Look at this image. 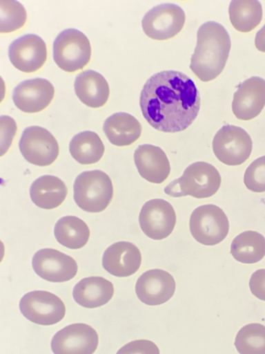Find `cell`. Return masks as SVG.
Listing matches in <instances>:
<instances>
[{"label": "cell", "mask_w": 265, "mask_h": 354, "mask_svg": "<svg viewBox=\"0 0 265 354\" xmlns=\"http://www.w3.org/2000/svg\"><path fill=\"white\" fill-rule=\"evenodd\" d=\"M74 88L80 101L91 108L103 106L109 97L108 83L101 74L93 70H86L77 75Z\"/></svg>", "instance_id": "obj_20"}, {"label": "cell", "mask_w": 265, "mask_h": 354, "mask_svg": "<svg viewBox=\"0 0 265 354\" xmlns=\"http://www.w3.org/2000/svg\"><path fill=\"white\" fill-rule=\"evenodd\" d=\"M105 147L97 133L84 131L75 135L69 143L72 157L81 165H91L102 158Z\"/></svg>", "instance_id": "obj_25"}, {"label": "cell", "mask_w": 265, "mask_h": 354, "mask_svg": "<svg viewBox=\"0 0 265 354\" xmlns=\"http://www.w3.org/2000/svg\"><path fill=\"white\" fill-rule=\"evenodd\" d=\"M73 198L85 212L104 211L113 196L112 183L109 176L101 170L85 171L79 174L73 185Z\"/></svg>", "instance_id": "obj_4"}, {"label": "cell", "mask_w": 265, "mask_h": 354, "mask_svg": "<svg viewBox=\"0 0 265 354\" xmlns=\"http://www.w3.org/2000/svg\"><path fill=\"white\" fill-rule=\"evenodd\" d=\"M175 281L168 272L152 269L144 272L137 280L135 292L138 299L149 306L168 301L174 295Z\"/></svg>", "instance_id": "obj_16"}, {"label": "cell", "mask_w": 265, "mask_h": 354, "mask_svg": "<svg viewBox=\"0 0 265 354\" xmlns=\"http://www.w3.org/2000/svg\"><path fill=\"white\" fill-rule=\"evenodd\" d=\"M52 55L55 62L61 70L69 73L77 71L90 62V41L77 29H65L54 40Z\"/></svg>", "instance_id": "obj_5"}, {"label": "cell", "mask_w": 265, "mask_h": 354, "mask_svg": "<svg viewBox=\"0 0 265 354\" xmlns=\"http://www.w3.org/2000/svg\"><path fill=\"white\" fill-rule=\"evenodd\" d=\"M55 95L52 84L46 79L36 77L26 80L14 87L12 100L25 113H37L45 109Z\"/></svg>", "instance_id": "obj_15"}, {"label": "cell", "mask_w": 265, "mask_h": 354, "mask_svg": "<svg viewBox=\"0 0 265 354\" xmlns=\"http://www.w3.org/2000/svg\"><path fill=\"white\" fill-rule=\"evenodd\" d=\"M19 309L29 321L43 326L55 324L66 315L63 301L46 290H34L25 294L20 299Z\"/></svg>", "instance_id": "obj_8"}, {"label": "cell", "mask_w": 265, "mask_h": 354, "mask_svg": "<svg viewBox=\"0 0 265 354\" xmlns=\"http://www.w3.org/2000/svg\"><path fill=\"white\" fill-rule=\"evenodd\" d=\"M255 45L258 50L265 53V24L256 33Z\"/></svg>", "instance_id": "obj_34"}, {"label": "cell", "mask_w": 265, "mask_h": 354, "mask_svg": "<svg viewBox=\"0 0 265 354\" xmlns=\"http://www.w3.org/2000/svg\"><path fill=\"white\" fill-rule=\"evenodd\" d=\"M144 118L154 129L176 133L187 129L200 109L199 93L194 82L176 71H163L150 76L140 93Z\"/></svg>", "instance_id": "obj_1"}, {"label": "cell", "mask_w": 265, "mask_h": 354, "mask_svg": "<svg viewBox=\"0 0 265 354\" xmlns=\"http://www.w3.org/2000/svg\"><path fill=\"white\" fill-rule=\"evenodd\" d=\"M134 161L139 175L150 183H164L170 172V165L165 152L159 147L144 144L134 153Z\"/></svg>", "instance_id": "obj_19"}, {"label": "cell", "mask_w": 265, "mask_h": 354, "mask_svg": "<svg viewBox=\"0 0 265 354\" xmlns=\"http://www.w3.org/2000/svg\"><path fill=\"white\" fill-rule=\"evenodd\" d=\"M252 148L253 142L248 133L235 125L222 126L213 140V150L216 158L230 166L244 163L249 158Z\"/></svg>", "instance_id": "obj_7"}, {"label": "cell", "mask_w": 265, "mask_h": 354, "mask_svg": "<svg viewBox=\"0 0 265 354\" xmlns=\"http://www.w3.org/2000/svg\"><path fill=\"white\" fill-rule=\"evenodd\" d=\"M54 234L59 243L69 249L83 248L88 241L90 230L87 224L75 216H66L55 223Z\"/></svg>", "instance_id": "obj_24"}, {"label": "cell", "mask_w": 265, "mask_h": 354, "mask_svg": "<svg viewBox=\"0 0 265 354\" xmlns=\"http://www.w3.org/2000/svg\"><path fill=\"white\" fill-rule=\"evenodd\" d=\"M176 218L175 211L170 203L161 198H155L146 202L142 206L139 223L148 237L161 240L172 233Z\"/></svg>", "instance_id": "obj_12"}, {"label": "cell", "mask_w": 265, "mask_h": 354, "mask_svg": "<svg viewBox=\"0 0 265 354\" xmlns=\"http://www.w3.org/2000/svg\"><path fill=\"white\" fill-rule=\"evenodd\" d=\"M141 254L132 243L119 241L110 245L102 256V266L110 274L126 277L140 268Z\"/></svg>", "instance_id": "obj_18"}, {"label": "cell", "mask_w": 265, "mask_h": 354, "mask_svg": "<svg viewBox=\"0 0 265 354\" xmlns=\"http://www.w3.org/2000/svg\"><path fill=\"white\" fill-rule=\"evenodd\" d=\"M114 295L111 281L102 277H88L81 279L73 288L72 297L77 304L87 308L106 304Z\"/></svg>", "instance_id": "obj_21"}, {"label": "cell", "mask_w": 265, "mask_h": 354, "mask_svg": "<svg viewBox=\"0 0 265 354\" xmlns=\"http://www.w3.org/2000/svg\"><path fill=\"white\" fill-rule=\"evenodd\" d=\"M189 227L197 242L205 245H215L226 237L229 222L219 207L207 204L193 210L190 217Z\"/></svg>", "instance_id": "obj_6"}, {"label": "cell", "mask_w": 265, "mask_h": 354, "mask_svg": "<svg viewBox=\"0 0 265 354\" xmlns=\"http://www.w3.org/2000/svg\"><path fill=\"white\" fill-rule=\"evenodd\" d=\"M186 15L177 4L165 3L157 5L143 17L141 26L144 33L155 40H166L177 35L183 28Z\"/></svg>", "instance_id": "obj_10"}, {"label": "cell", "mask_w": 265, "mask_h": 354, "mask_svg": "<svg viewBox=\"0 0 265 354\" xmlns=\"http://www.w3.org/2000/svg\"><path fill=\"white\" fill-rule=\"evenodd\" d=\"M32 266L35 273L50 282H65L74 278L78 266L70 256L52 248H43L35 253Z\"/></svg>", "instance_id": "obj_13"}, {"label": "cell", "mask_w": 265, "mask_h": 354, "mask_svg": "<svg viewBox=\"0 0 265 354\" xmlns=\"http://www.w3.org/2000/svg\"><path fill=\"white\" fill-rule=\"evenodd\" d=\"M8 57L17 69L33 73L40 69L47 59V47L43 39L35 34H26L13 40L8 47Z\"/></svg>", "instance_id": "obj_14"}, {"label": "cell", "mask_w": 265, "mask_h": 354, "mask_svg": "<svg viewBox=\"0 0 265 354\" xmlns=\"http://www.w3.org/2000/svg\"><path fill=\"white\" fill-rule=\"evenodd\" d=\"M230 254L239 262L257 263L265 256V238L255 231L243 232L233 240Z\"/></svg>", "instance_id": "obj_26"}, {"label": "cell", "mask_w": 265, "mask_h": 354, "mask_svg": "<svg viewBox=\"0 0 265 354\" xmlns=\"http://www.w3.org/2000/svg\"><path fill=\"white\" fill-rule=\"evenodd\" d=\"M235 346L239 354H265V326L251 323L237 333Z\"/></svg>", "instance_id": "obj_28"}, {"label": "cell", "mask_w": 265, "mask_h": 354, "mask_svg": "<svg viewBox=\"0 0 265 354\" xmlns=\"http://www.w3.org/2000/svg\"><path fill=\"white\" fill-rule=\"evenodd\" d=\"M116 354H159V350L152 341L137 339L123 346Z\"/></svg>", "instance_id": "obj_31"}, {"label": "cell", "mask_w": 265, "mask_h": 354, "mask_svg": "<svg viewBox=\"0 0 265 354\" xmlns=\"http://www.w3.org/2000/svg\"><path fill=\"white\" fill-rule=\"evenodd\" d=\"M1 147L5 145V152L12 142L17 127L15 121L8 115L1 116Z\"/></svg>", "instance_id": "obj_32"}, {"label": "cell", "mask_w": 265, "mask_h": 354, "mask_svg": "<svg viewBox=\"0 0 265 354\" xmlns=\"http://www.w3.org/2000/svg\"><path fill=\"white\" fill-rule=\"evenodd\" d=\"M231 24L239 32H249L262 19V7L257 0H232L228 7Z\"/></svg>", "instance_id": "obj_27"}, {"label": "cell", "mask_w": 265, "mask_h": 354, "mask_svg": "<svg viewBox=\"0 0 265 354\" xmlns=\"http://www.w3.org/2000/svg\"><path fill=\"white\" fill-rule=\"evenodd\" d=\"M231 47L229 34L220 24L210 21L202 24L190 68L202 82L215 79L223 71Z\"/></svg>", "instance_id": "obj_2"}, {"label": "cell", "mask_w": 265, "mask_h": 354, "mask_svg": "<svg viewBox=\"0 0 265 354\" xmlns=\"http://www.w3.org/2000/svg\"><path fill=\"white\" fill-rule=\"evenodd\" d=\"M103 131L112 145L124 147L130 145L139 139L142 127L132 115L118 112L106 119Z\"/></svg>", "instance_id": "obj_22"}, {"label": "cell", "mask_w": 265, "mask_h": 354, "mask_svg": "<svg viewBox=\"0 0 265 354\" xmlns=\"http://www.w3.org/2000/svg\"><path fill=\"white\" fill-rule=\"evenodd\" d=\"M244 183L253 192H265V156L251 163L244 175Z\"/></svg>", "instance_id": "obj_30"}, {"label": "cell", "mask_w": 265, "mask_h": 354, "mask_svg": "<svg viewBox=\"0 0 265 354\" xmlns=\"http://www.w3.org/2000/svg\"><path fill=\"white\" fill-rule=\"evenodd\" d=\"M265 106V80L253 76L245 80L237 87L232 102V111L241 120L257 117Z\"/></svg>", "instance_id": "obj_17"}, {"label": "cell", "mask_w": 265, "mask_h": 354, "mask_svg": "<svg viewBox=\"0 0 265 354\" xmlns=\"http://www.w3.org/2000/svg\"><path fill=\"white\" fill-rule=\"evenodd\" d=\"M27 19L23 6L14 0L0 1V32L9 33L23 27Z\"/></svg>", "instance_id": "obj_29"}, {"label": "cell", "mask_w": 265, "mask_h": 354, "mask_svg": "<svg viewBox=\"0 0 265 354\" xmlns=\"http://www.w3.org/2000/svg\"><path fill=\"white\" fill-rule=\"evenodd\" d=\"M221 181V176L213 165L199 161L188 166L181 177L164 188V192L172 197L189 195L197 198H208L218 191Z\"/></svg>", "instance_id": "obj_3"}, {"label": "cell", "mask_w": 265, "mask_h": 354, "mask_svg": "<svg viewBox=\"0 0 265 354\" xmlns=\"http://www.w3.org/2000/svg\"><path fill=\"white\" fill-rule=\"evenodd\" d=\"M68 189L64 182L52 175H43L33 181L30 196L37 207L52 209L59 207L66 199Z\"/></svg>", "instance_id": "obj_23"}, {"label": "cell", "mask_w": 265, "mask_h": 354, "mask_svg": "<svg viewBox=\"0 0 265 354\" xmlns=\"http://www.w3.org/2000/svg\"><path fill=\"white\" fill-rule=\"evenodd\" d=\"M249 288L254 296L265 301V269L257 270L252 274Z\"/></svg>", "instance_id": "obj_33"}, {"label": "cell", "mask_w": 265, "mask_h": 354, "mask_svg": "<svg viewBox=\"0 0 265 354\" xmlns=\"http://www.w3.org/2000/svg\"><path fill=\"white\" fill-rule=\"evenodd\" d=\"M19 148L29 163L39 167L52 164L59 153V144L54 136L39 126H30L23 131Z\"/></svg>", "instance_id": "obj_9"}, {"label": "cell", "mask_w": 265, "mask_h": 354, "mask_svg": "<svg viewBox=\"0 0 265 354\" xmlns=\"http://www.w3.org/2000/svg\"><path fill=\"white\" fill-rule=\"evenodd\" d=\"M98 344V334L92 326L75 323L57 332L50 346L54 354H93Z\"/></svg>", "instance_id": "obj_11"}]
</instances>
